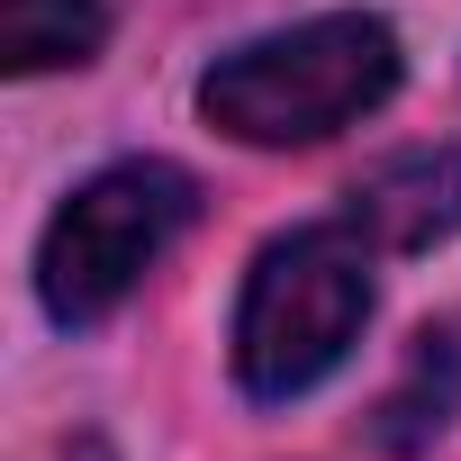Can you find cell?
Here are the masks:
<instances>
[{
  "instance_id": "6da1fadb",
  "label": "cell",
  "mask_w": 461,
  "mask_h": 461,
  "mask_svg": "<svg viewBox=\"0 0 461 461\" xmlns=\"http://www.w3.org/2000/svg\"><path fill=\"white\" fill-rule=\"evenodd\" d=\"M398 91V37L371 10H326L272 37H245L236 55H217L199 73V118L236 145L290 154L362 127Z\"/></svg>"
},
{
  "instance_id": "7a4b0ae2",
  "label": "cell",
  "mask_w": 461,
  "mask_h": 461,
  "mask_svg": "<svg viewBox=\"0 0 461 461\" xmlns=\"http://www.w3.org/2000/svg\"><path fill=\"white\" fill-rule=\"evenodd\" d=\"M371 326V245L353 217L290 226L245 272L236 299V389L263 407L308 398L317 380L344 371V353Z\"/></svg>"
},
{
  "instance_id": "3957f363",
  "label": "cell",
  "mask_w": 461,
  "mask_h": 461,
  "mask_svg": "<svg viewBox=\"0 0 461 461\" xmlns=\"http://www.w3.org/2000/svg\"><path fill=\"white\" fill-rule=\"evenodd\" d=\"M199 217V181L163 154H127L109 172H91L37 245V299L55 326H100L136 299V281L172 254V236Z\"/></svg>"
},
{
  "instance_id": "277c9868",
  "label": "cell",
  "mask_w": 461,
  "mask_h": 461,
  "mask_svg": "<svg viewBox=\"0 0 461 461\" xmlns=\"http://www.w3.org/2000/svg\"><path fill=\"white\" fill-rule=\"evenodd\" d=\"M344 217L362 226L371 254H425V245H452V236H461V145H407V154H380V163L344 190Z\"/></svg>"
},
{
  "instance_id": "5b68a950",
  "label": "cell",
  "mask_w": 461,
  "mask_h": 461,
  "mask_svg": "<svg viewBox=\"0 0 461 461\" xmlns=\"http://www.w3.org/2000/svg\"><path fill=\"white\" fill-rule=\"evenodd\" d=\"M452 416H461V317H434V326H416L398 380L362 416V443L389 452V461H416V452H434L452 434Z\"/></svg>"
},
{
  "instance_id": "8992f818",
  "label": "cell",
  "mask_w": 461,
  "mask_h": 461,
  "mask_svg": "<svg viewBox=\"0 0 461 461\" xmlns=\"http://www.w3.org/2000/svg\"><path fill=\"white\" fill-rule=\"evenodd\" d=\"M109 46V0H0V64L64 73Z\"/></svg>"
}]
</instances>
